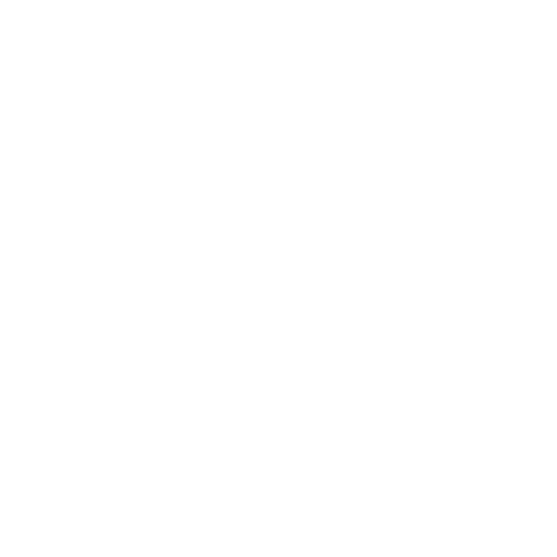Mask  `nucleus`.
Listing matches in <instances>:
<instances>
[]
</instances>
